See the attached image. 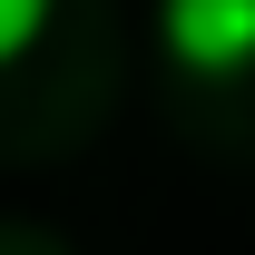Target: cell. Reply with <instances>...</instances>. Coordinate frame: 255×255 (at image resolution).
Masks as SVG:
<instances>
[{
    "mask_svg": "<svg viewBox=\"0 0 255 255\" xmlns=\"http://www.w3.org/2000/svg\"><path fill=\"white\" fill-rule=\"evenodd\" d=\"M157 20L187 69H255V0H157Z\"/></svg>",
    "mask_w": 255,
    "mask_h": 255,
    "instance_id": "cell-1",
    "label": "cell"
},
{
    "mask_svg": "<svg viewBox=\"0 0 255 255\" xmlns=\"http://www.w3.org/2000/svg\"><path fill=\"white\" fill-rule=\"evenodd\" d=\"M59 20V0H0V59H20V49H39V30Z\"/></svg>",
    "mask_w": 255,
    "mask_h": 255,
    "instance_id": "cell-2",
    "label": "cell"
}]
</instances>
